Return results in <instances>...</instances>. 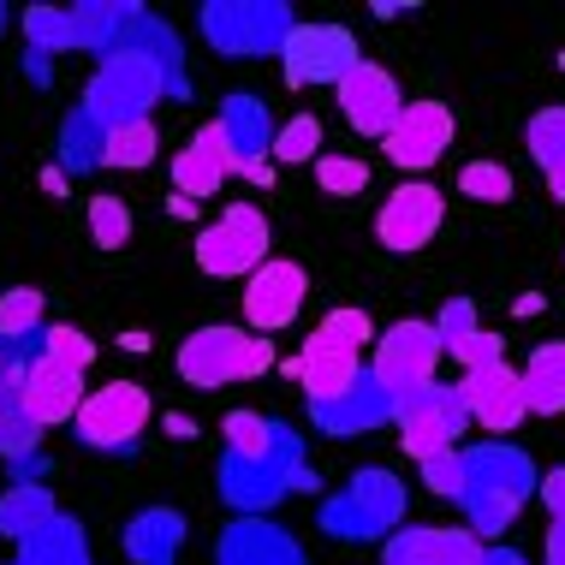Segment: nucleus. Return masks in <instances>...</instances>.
I'll return each mask as SVG.
<instances>
[{"label": "nucleus", "mask_w": 565, "mask_h": 565, "mask_svg": "<svg viewBox=\"0 0 565 565\" xmlns=\"http://www.w3.org/2000/svg\"><path fill=\"white\" fill-rule=\"evenodd\" d=\"M452 108L447 102H405V114L393 119V131L381 137V149H387V161L399 167V173H429V167L452 149Z\"/></svg>", "instance_id": "17"}, {"label": "nucleus", "mask_w": 565, "mask_h": 565, "mask_svg": "<svg viewBox=\"0 0 565 565\" xmlns=\"http://www.w3.org/2000/svg\"><path fill=\"white\" fill-rule=\"evenodd\" d=\"M316 185H322L328 196H358L363 185H370V167H363L358 156H322L316 161Z\"/></svg>", "instance_id": "39"}, {"label": "nucleus", "mask_w": 565, "mask_h": 565, "mask_svg": "<svg viewBox=\"0 0 565 565\" xmlns=\"http://www.w3.org/2000/svg\"><path fill=\"white\" fill-rule=\"evenodd\" d=\"M89 238H96L102 250H119V244L131 238V209L119 203V196H96V203H89Z\"/></svg>", "instance_id": "37"}, {"label": "nucleus", "mask_w": 565, "mask_h": 565, "mask_svg": "<svg viewBox=\"0 0 565 565\" xmlns=\"http://www.w3.org/2000/svg\"><path fill=\"white\" fill-rule=\"evenodd\" d=\"M215 126H221V143H226V173L250 179V185H274V167L268 161H274V137H280V126H274L268 102L233 89V96L221 102Z\"/></svg>", "instance_id": "11"}, {"label": "nucleus", "mask_w": 565, "mask_h": 565, "mask_svg": "<svg viewBox=\"0 0 565 565\" xmlns=\"http://www.w3.org/2000/svg\"><path fill=\"white\" fill-rule=\"evenodd\" d=\"M482 536L477 530H417L405 524L399 536H387L381 547V565H482Z\"/></svg>", "instance_id": "22"}, {"label": "nucleus", "mask_w": 565, "mask_h": 565, "mask_svg": "<svg viewBox=\"0 0 565 565\" xmlns=\"http://www.w3.org/2000/svg\"><path fill=\"white\" fill-rule=\"evenodd\" d=\"M7 24H12V12H7V7H0V36H7Z\"/></svg>", "instance_id": "47"}, {"label": "nucleus", "mask_w": 565, "mask_h": 565, "mask_svg": "<svg viewBox=\"0 0 565 565\" xmlns=\"http://www.w3.org/2000/svg\"><path fill=\"white\" fill-rule=\"evenodd\" d=\"M482 565H530V559L518 554V547H507V542H488L482 547Z\"/></svg>", "instance_id": "46"}, {"label": "nucleus", "mask_w": 565, "mask_h": 565, "mask_svg": "<svg viewBox=\"0 0 565 565\" xmlns=\"http://www.w3.org/2000/svg\"><path fill=\"white\" fill-rule=\"evenodd\" d=\"M542 507H547V518H565V465L559 470H542Z\"/></svg>", "instance_id": "44"}, {"label": "nucleus", "mask_w": 565, "mask_h": 565, "mask_svg": "<svg viewBox=\"0 0 565 565\" xmlns=\"http://www.w3.org/2000/svg\"><path fill=\"white\" fill-rule=\"evenodd\" d=\"M358 66H363V54L345 24H303L298 19V30L280 49V78L292 89H340Z\"/></svg>", "instance_id": "9"}, {"label": "nucleus", "mask_w": 565, "mask_h": 565, "mask_svg": "<svg viewBox=\"0 0 565 565\" xmlns=\"http://www.w3.org/2000/svg\"><path fill=\"white\" fill-rule=\"evenodd\" d=\"M458 191H465L470 203H507V196H512V173L500 161H465V167H458Z\"/></svg>", "instance_id": "36"}, {"label": "nucleus", "mask_w": 565, "mask_h": 565, "mask_svg": "<svg viewBox=\"0 0 565 565\" xmlns=\"http://www.w3.org/2000/svg\"><path fill=\"white\" fill-rule=\"evenodd\" d=\"M185 536H191V518L179 507H143L137 518H126L119 547L131 554V565H179Z\"/></svg>", "instance_id": "23"}, {"label": "nucleus", "mask_w": 565, "mask_h": 565, "mask_svg": "<svg viewBox=\"0 0 565 565\" xmlns=\"http://www.w3.org/2000/svg\"><path fill=\"white\" fill-rule=\"evenodd\" d=\"M131 19V0H78V7H66V24H72V49L108 60L119 30Z\"/></svg>", "instance_id": "26"}, {"label": "nucleus", "mask_w": 565, "mask_h": 565, "mask_svg": "<svg viewBox=\"0 0 565 565\" xmlns=\"http://www.w3.org/2000/svg\"><path fill=\"white\" fill-rule=\"evenodd\" d=\"M149 417H156V405H149V393L137 381H108V387L84 393L72 435H78L84 452H131L143 440Z\"/></svg>", "instance_id": "8"}, {"label": "nucleus", "mask_w": 565, "mask_h": 565, "mask_svg": "<svg viewBox=\"0 0 565 565\" xmlns=\"http://www.w3.org/2000/svg\"><path fill=\"white\" fill-rule=\"evenodd\" d=\"M173 185L185 203H196V196H215L226 185V143H221V126L209 119L203 131L191 137L185 149H179V161H173Z\"/></svg>", "instance_id": "25"}, {"label": "nucleus", "mask_w": 565, "mask_h": 565, "mask_svg": "<svg viewBox=\"0 0 565 565\" xmlns=\"http://www.w3.org/2000/svg\"><path fill=\"white\" fill-rule=\"evenodd\" d=\"M49 452H19V458H7V477L12 482H49Z\"/></svg>", "instance_id": "43"}, {"label": "nucleus", "mask_w": 565, "mask_h": 565, "mask_svg": "<svg viewBox=\"0 0 565 565\" xmlns=\"http://www.w3.org/2000/svg\"><path fill=\"white\" fill-rule=\"evenodd\" d=\"M12 565H96V559H89L84 524L60 512L54 524H42L36 536H24V542H19V559H12Z\"/></svg>", "instance_id": "27"}, {"label": "nucleus", "mask_w": 565, "mask_h": 565, "mask_svg": "<svg viewBox=\"0 0 565 565\" xmlns=\"http://www.w3.org/2000/svg\"><path fill=\"white\" fill-rule=\"evenodd\" d=\"M36 333H49V303H42V292H30V286L0 292V345L36 340Z\"/></svg>", "instance_id": "33"}, {"label": "nucleus", "mask_w": 565, "mask_h": 565, "mask_svg": "<svg viewBox=\"0 0 565 565\" xmlns=\"http://www.w3.org/2000/svg\"><path fill=\"white\" fill-rule=\"evenodd\" d=\"M54 518H60V507H54L49 482H12L7 494H0V536H12V542L36 536Z\"/></svg>", "instance_id": "29"}, {"label": "nucleus", "mask_w": 565, "mask_h": 565, "mask_svg": "<svg viewBox=\"0 0 565 565\" xmlns=\"http://www.w3.org/2000/svg\"><path fill=\"white\" fill-rule=\"evenodd\" d=\"M268 263V215L256 203H233L196 233V268L215 280H244Z\"/></svg>", "instance_id": "10"}, {"label": "nucleus", "mask_w": 565, "mask_h": 565, "mask_svg": "<svg viewBox=\"0 0 565 565\" xmlns=\"http://www.w3.org/2000/svg\"><path fill=\"white\" fill-rule=\"evenodd\" d=\"M440 221H447V196L435 185H423V179H411V185L387 191V203H381V215H375V238H381V250L411 256V250H423V244H435Z\"/></svg>", "instance_id": "15"}, {"label": "nucleus", "mask_w": 565, "mask_h": 565, "mask_svg": "<svg viewBox=\"0 0 565 565\" xmlns=\"http://www.w3.org/2000/svg\"><path fill=\"white\" fill-rule=\"evenodd\" d=\"M536 488H542V470L524 447H512V440L465 447V494H458L465 530H477L482 542H500Z\"/></svg>", "instance_id": "2"}, {"label": "nucleus", "mask_w": 565, "mask_h": 565, "mask_svg": "<svg viewBox=\"0 0 565 565\" xmlns=\"http://www.w3.org/2000/svg\"><path fill=\"white\" fill-rule=\"evenodd\" d=\"M310 423L322 429L328 440H351V435H370L381 423H399V393L381 381L370 363H363V375L351 381L345 393H333V399H316L310 405Z\"/></svg>", "instance_id": "14"}, {"label": "nucleus", "mask_w": 565, "mask_h": 565, "mask_svg": "<svg viewBox=\"0 0 565 565\" xmlns=\"http://www.w3.org/2000/svg\"><path fill=\"white\" fill-rule=\"evenodd\" d=\"M203 24V42L226 60H263V54H280L286 36L298 30V12L286 0H209L196 12Z\"/></svg>", "instance_id": "6"}, {"label": "nucleus", "mask_w": 565, "mask_h": 565, "mask_svg": "<svg viewBox=\"0 0 565 565\" xmlns=\"http://www.w3.org/2000/svg\"><path fill=\"white\" fill-rule=\"evenodd\" d=\"M524 137H530V156H536L547 191L565 196V108L530 114V131H524Z\"/></svg>", "instance_id": "31"}, {"label": "nucleus", "mask_w": 565, "mask_h": 565, "mask_svg": "<svg viewBox=\"0 0 565 565\" xmlns=\"http://www.w3.org/2000/svg\"><path fill=\"white\" fill-rule=\"evenodd\" d=\"M42 358L66 363V370L89 375V363H96V340H89L84 328H49V340H42Z\"/></svg>", "instance_id": "38"}, {"label": "nucleus", "mask_w": 565, "mask_h": 565, "mask_svg": "<svg viewBox=\"0 0 565 565\" xmlns=\"http://www.w3.org/2000/svg\"><path fill=\"white\" fill-rule=\"evenodd\" d=\"M215 565H310V554L274 518H233L215 536Z\"/></svg>", "instance_id": "21"}, {"label": "nucleus", "mask_w": 565, "mask_h": 565, "mask_svg": "<svg viewBox=\"0 0 565 565\" xmlns=\"http://www.w3.org/2000/svg\"><path fill=\"white\" fill-rule=\"evenodd\" d=\"M19 387H24V405H30V417H36L42 429L72 423V417H78V405H84V375L66 370V363H54V358L30 363Z\"/></svg>", "instance_id": "24"}, {"label": "nucleus", "mask_w": 565, "mask_h": 565, "mask_svg": "<svg viewBox=\"0 0 565 565\" xmlns=\"http://www.w3.org/2000/svg\"><path fill=\"white\" fill-rule=\"evenodd\" d=\"M268 370H274V340L250 328H233V322H209L179 345V375L196 393H215L226 381H256Z\"/></svg>", "instance_id": "5"}, {"label": "nucleus", "mask_w": 565, "mask_h": 565, "mask_svg": "<svg viewBox=\"0 0 565 565\" xmlns=\"http://www.w3.org/2000/svg\"><path fill=\"white\" fill-rule=\"evenodd\" d=\"M215 488L238 518H268L292 494H310L316 470H310V452H303V435L274 417V435L256 452H221Z\"/></svg>", "instance_id": "1"}, {"label": "nucleus", "mask_w": 565, "mask_h": 565, "mask_svg": "<svg viewBox=\"0 0 565 565\" xmlns=\"http://www.w3.org/2000/svg\"><path fill=\"white\" fill-rule=\"evenodd\" d=\"M405 507H411V494H405V482L393 477V470L358 465L345 477V488H333L322 507H316V524H322L333 542L363 547V542L399 536V530H405Z\"/></svg>", "instance_id": "3"}, {"label": "nucleus", "mask_w": 565, "mask_h": 565, "mask_svg": "<svg viewBox=\"0 0 565 565\" xmlns=\"http://www.w3.org/2000/svg\"><path fill=\"white\" fill-rule=\"evenodd\" d=\"M36 440H42V423L30 417L24 387H19V381H0V458L36 452Z\"/></svg>", "instance_id": "32"}, {"label": "nucleus", "mask_w": 565, "mask_h": 565, "mask_svg": "<svg viewBox=\"0 0 565 565\" xmlns=\"http://www.w3.org/2000/svg\"><path fill=\"white\" fill-rule=\"evenodd\" d=\"M423 488L440 500H458L465 494V452L447 447V452H435V458H423Z\"/></svg>", "instance_id": "40"}, {"label": "nucleus", "mask_w": 565, "mask_h": 565, "mask_svg": "<svg viewBox=\"0 0 565 565\" xmlns=\"http://www.w3.org/2000/svg\"><path fill=\"white\" fill-rule=\"evenodd\" d=\"M452 363H458V370H482V363H507V340H500V333H488V328H477L465 345L452 351Z\"/></svg>", "instance_id": "42"}, {"label": "nucleus", "mask_w": 565, "mask_h": 565, "mask_svg": "<svg viewBox=\"0 0 565 565\" xmlns=\"http://www.w3.org/2000/svg\"><path fill=\"white\" fill-rule=\"evenodd\" d=\"M542 565H565V518H547V559Z\"/></svg>", "instance_id": "45"}, {"label": "nucleus", "mask_w": 565, "mask_h": 565, "mask_svg": "<svg viewBox=\"0 0 565 565\" xmlns=\"http://www.w3.org/2000/svg\"><path fill=\"white\" fill-rule=\"evenodd\" d=\"M440 358H447V340H440V328L411 316V322H393V328L375 340V363H370V370L405 399V393L429 387L435 370H440Z\"/></svg>", "instance_id": "13"}, {"label": "nucleus", "mask_w": 565, "mask_h": 565, "mask_svg": "<svg viewBox=\"0 0 565 565\" xmlns=\"http://www.w3.org/2000/svg\"><path fill=\"white\" fill-rule=\"evenodd\" d=\"M435 328H440V340H447V358H452V351L482 328V322H477V303H470V298H447V303H440V316H435Z\"/></svg>", "instance_id": "41"}, {"label": "nucleus", "mask_w": 565, "mask_h": 565, "mask_svg": "<svg viewBox=\"0 0 565 565\" xmlns=\"http://www.w3.org/2000/svg\"><path fill=\"white\" fill-rule=\"evenodd\" d=\"M340 114H345V126L358 137H387L393 119L405 114L399 78H393L387 66H375V60H363V66L340 84Z\"/></svg>", "instance_id": "20"}, {"label": "nucleus", "mask_w": 565, "mask_h": 565, "mask_svg": "<svg viewBox=\"0 0 565 565\" xmlns=\"http://www.w3.org/2000/svg\"><path fill=\"white\" fill-rule=\"evenodd\" d=\"M458 393H465V405H470V423H482L488 435H507V429H518V423L530 417V405H524V370H512V363H482V370H465Z\"/></svg>", "instance_id": "19"}, {"label": "nucleus", "mask_w": 565, "mask_h": 565, "mask_svg": "<svg viewBox=\"0 0 565 565\" xmlns=\"http://www.w3.org/2000/svg\"><path fill=\"white\" fill-rule=\"evenodd\" d=\"M156 102H167V78H161V66L156 60H143V54H131V49H119L108 54L96 66V78L84 84V102L78 108L96 119V126H137V119H149L156 114Z\"/></svg>", "instance_id": "7"}, {"label": "nucleus", "mask_w": 565, "mask_h": 565, "mask_svg": "<svg viewBox=\"0 0 565 565\" xmlns=\"http://www.w3.org/2000/svg\"><path fill=\"white\" fill-rule=\"evenodd\" d=\"M524 405L530 417H559L565 411V340H547L524 363Z\"/></svg>", "instance_id": "28"}, {"label": "nucleus", "mask_w": 565, "mask_h": 565, "mask_svg": "<svg viewBox=\"0 0 565 565\" xmlns=\"http://www.w3.org/2000/svg\"><path fill=\"white\" fill-rule=\"evenodd\" d=\"M156 156H161V131H156V119H137V126L108 131V167H126V173H137V167H149Z\"/></svg>", "instance_id": "34"}, {"label": "nucleus", "mask_w": 565, "mask_h": 565, "mask_svg": "<svg viewBox=\"0 0 565 565\" xmlns=\"http://www.w3.org/2000/svg\"><path fill=\"white\" fill-rule=\"evenodd\" d=\"M60 167H66V173H96V167H108V126H96L84 108H72L60 119Z\"/></svg>", "instance_id": "30"}, {"label": "nucleus", "mask_w": 565, "mask_h": 565, "mask_svg": "<svg viewBox=\"0 0 565 565\" xmlns=\"http://www.w3.org/2000/svg\"><path fill=\"white\" fill-rule=\"evenodd\" d=\"M274 161L280 167H303V161H322V119L316 114H292L274 137Z\"/></svg>", "instance_id": "35"}, {"label": "nucleus", "mask_w": 565, "mask_h": 565, "mask_svg": "<svg viewBox=\"0 0 565 565\" xmlns=\"http://www.w3.org/2000/svg\"><path fill=\"white\" fill-rule=\"evenodd\" d=\"M375 340V322L358 310V303H345V310H328L322 328H310V340L292 363H286V375L303 387V399H333V393H345L351 381L363 375V345Z\"/></svg>", "instance_id": "4"}, {"label": "nucleus", "mask_w": 565, "mask_h": 565, "mask_svg": "<svg viewBox=\"0 0 565 565\" xmlns=\"http://www.w3.org/2000/svg\"><path fill=\"white\" fill-rule=\"evenodd\" d=\"M465 429H470V405L458 387H447V381H429V387H417L399 399V447L417 458V465L458 447Z\"/></svg>", "instance_id": "12"}, {"label": "nucleus", "mask_w": 565, "mask_h": 565, "mask_svg": "<svg viewBox=\"0 0 565 565\" xmlns=\"http://www.w3.org/2000/svg\"><path fill=\"white\" fill-rule=\"evenodd\" d=\"M119 49H131V54L156 60V66H161V78H167V102H191V66H185V42H179V30L167 24L161 12H149L143 0H131V19H126V30H119L114 54H119Z\"/></svg>", "instance_id": "18"}, {"label": "nucleus", "mask_w": 565, "mask_h": 565, "mask_svg": "<svg viewBox=\"0 0 565 565\" xmlns=\"http://www.w3.org/2000/svg\"><path fill=\"white\" fill-rule=\"evenodd\" d=\"M303 298H310V274H303V263H292V256H268V263L244 280V322H250V333H280V328L298 322Z\"/></svg>", "instance_id": "16"}]
</instances>
